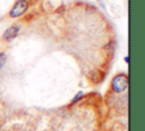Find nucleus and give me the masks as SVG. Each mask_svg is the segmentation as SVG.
<instances>
[{
	"label": "nucleus",
	"mask_w": 145,
	"mask_h": 131,
	"mask_svg": "<svg viewBox=\"0 0 145 131\" xmlns=\"http://www.w3.org/2000/svg\"><path fill=\"white\" fill-rule=\"evenodd\" d=\"M123 60H125V62H126V63L128 64V63H129V57H128V56H125V58H123Z\"/></svg>",
	"instance_id": "nucleus-6"
},
{
	"label": "nucleus",
	"mask_w": 145,
	"mask_h": 131,
	"mask_svg": "<svg viewBox=\"0 0 145 131\" xmlns=\"http://www.w3.org/2000/svg\"><path fill=\"white\" fill-rule=\"evenodd\" d=\"M6 60H7V56H6V52L3 51H0V69L5 66L6 64Z\"/></svg>",
	"instance_id": "nucleus-5"
},
{
	"label": "nucleus",
	"mask_w": 145,
	"mask_h": 131,
	"mask_svg": "<svg viewBox=\"0 0 145 131\" xmlns=\"http://www.w3.org/2000/svg\"><path fill=\"white\" fill-rule=\"evenodd\" d=\"M27 8H28L27 0H18V1L15 2V5L11 8V10L9 11V16L12 17V18L19 17L27 10Z\"/></svg>",
	"instance_id": "nucleus-2"
},
{
	"label": "nucleus",
	"mask_w": 145,
	"mask_h": 131,
	"mask_svg": "<svg viewBox=\"0 0 145 131\" xmlns=\"http://www.w3.org/2000/svg\"><path fill=\"white\" fill-rule=\"evenodd\" d=\"M18 32H19V27H18L17 25L9 26V27L6 28V31L2 33V40L6 41V42H10L11 40H14V39L18 35Z\"/></svg>",
	"instance_id": "nucleus-3"
},
{
	"label": "nucleus",
	"mask_w": 145,
	"mask_h": 131,
	"mask_svg": "<svg viewBox=\"0 0 145 131\" xmlns=\"http://www.w3.org/2000/svg\"><path fill=\"white\" fill-rule=\"evenodd\" d=\"M84 96V92L80 90V91H78L76 95H75V97L71 99V101H70V105H74V104H76V103H78L80 99H82V97Z\"/></svg>",
	"instance_id": "nucleus-4"
},
{
	"label": "nucleus",
	"mask_w": 145,
	"mask_h": 131,
	"mask_svg": "<svg viewBox=\"0 0 145 131\" xmlns=\"http://www.w3.org/2000/svg\"><path fill=\"white\" fill-rule=\"evenodd\" d=\"M111 90L114 93H121L128 88V75L126 73H118L111 80Z\"/></svg>",
	"instance_id": "nucleus-1"
}]
</instances>
